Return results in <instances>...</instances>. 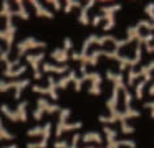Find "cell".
I'll list each match as a JSON object with an SVG mask.
<instances>
[{
    "label": "cell",
    "mask_w": 154,
    "mask_h": 148,
    "mask_svg": "<svg viewBox=\"0 0 154 148\" xmlns=\"http://www.w3.org/2000/svg\"><path fill=\"white\" fill-rule=\"evenodd\" d=\"M106 79L113 82V91H111V97L106 100V107L109 114H114V112H118L119 92L126 87V82H124V76L121 72H114L113 69H106Z\"/></svg>",
    "instance_id": "6da1fadb"
},
{
    "label": "cell",
    "mask_w": 154,
    "mask_h": 148,
    "mask_svg": "<svg viewBox=\"0 0 154 148\" xmlns=\"http://www.w3.org/2000/svg\"><path fill=\"white\" fill-rule=\"evenodd\" d=\"M141 117V110L137 109H129V110H118L114 114H109V115H100L98 120L104 125H113L116 122H128L129 118H139Z\"/></svg>",
    "instance_id": "7a4b0ae2"
},
{
    "label": "cell",
    "mask_w": 154,
    "mask_h": 148,
    "mask_svg": "<svg viewBox=\"0 0 154 148\" xmlns=\"http://www.w3.org/2000/svg\"><path fill=\"white\" fill-rule=\"evenodd\" d=\"M38 48H47V43L37 39L35 36H27V38L17 43V59H22L23 56H27L30 49H38Z\"/></svg>",
    "instance_id": "3957f363"
},
{
    "label": "cell",
    "mask_w": 154,
    "mask_h": 148,
    "mask_svg": "<svg viewBox=\"0 0 154 148\" xmlns=\"http://www.w3.org/2000/svg\"><path fill=\"white\" fill-rule=\"evenodd\" d=\"M61 107L58 104H51L48 99L45 97H40L37 100V109L33 110V118L37 122H40L42 118H43V114H57V112H60Z\"/></svg>",
    "instance_id": "277c9868"
},
{
    "label": "cell",
    "mask_w": 154,
    "mask_h": 148,
    "mask_svg": "<svg viewBox=\"0 0 154 148\" xmlns=\"http://www.w3.org/2000/svg\"><path fill=\"white\" fill-rule=\"evenodd\" d=\"M25 58H27L28 66L33 69V77H35V79H42V77H43V74H42V71H40V66L43 64L45 53L42 51V53H37V54H32V53H28Z\"/></svg>",
    "instance_id": "5b68a950"
},
{
    "label": "cell",
    "mask_w": 154,
    "mask_h": 148,
    "mask_svg": "<svg viewBox=\"0 0 154 148\" xmlns=\"http://www.w3.org/2000/svg\"><path fill=\"white\" fill-rule=\"evenodd\" d=\"M32 91H33V92H37V94H47V95H50V99H51V100H58L57 81H55V77H53V76H48V86H47V87L35 84L33 87H32Z\"/></svg>",
    "instance_id": "8992f818"
},
{
    "label": "cell",
    "mask_w": 154,
    "mask_h": 148,
    "mask_svg": "<svg viewBox=\"0 0 154 148\" xmlns=\"http://www.w3.org/2000/svg\"><path fill=\"white\" fill-rule=\"evenodd\" d=\"M50 135H51V123L47 122L43 125V135L38 141H28L27 148H47L48 147V140H50Z\"/></svg>",
    "instance_id": "52a82bcc"
},
{
    "label": "cell",
    "mask_w": 154,
    "mask_h": 148,
    "mask_svg": "<svg viewBox=\"0 0 154 148\" xmlns=\"http://www.w3.org/2000/svg\"><path fill=\"white\" fill-rule=\"evenodd\" d=\"M58 123H57V132H55V135H57V138H60L61 135H63V127L68 123V117L71 115V110L68 107L61 109L60 112H58Z\"/></svg>",
    "instance_id": "ba28073f"
},
{
    "label": "cell",
    "mask_w": 154,
    "mask_h": 148,
    "mask_svg": "<svg viewBox=\"0 0 154 148\" xmlns=\"http://www.w3.org/2000/svg\"><path fill=\"white\" fill-rule=\"evenodd\" d=\"M103 133H104V137H106V148H119L118 147V141H116L118 130H114L113 127H109V125H104Z\"/></svg>",
    "instance_id": "9c48e42d"
},
{
    "label": "cell",
    "mask_w": 154,
    "mask_h": 148,
    "mask_svg": "<svg viewBox=\"0 0 154 148\" xmlns=\"http://www.w3.org/2000/svg\"><path fill=\"white\" fill-rule=\"evenodd\" d=\"M0 16L5 18V26L14 25V10H12L10 2H2L0 3Z\"/></svg>",
    "instance_id": "30bf717a"
},
{
    "label": "cell",
    "mask_w": 154,
    "mask_h": 148,
    "mask_svg": "<svg viewBox=\"0 0 154 148\" xmlns=\"http://www.w3.org/2000/svg\"><path fill=\"white\" fill-rule=\"evenodd\" d=\"M30 5L35 8V15L40 16V18H48V20L55 18V13L51 12V10H48L45 5H42L40 2H37V0H32Z\"/></svg>",
    "instance_id": "8fae6325"
},
{
    "label": "cell",
    "mask_w": 154,
    "mask_h": 148,
    "mask_svg": "<svg viewBox=\"0 0 154 148\" xmlns=\"http://www.w3.org/2000/svg\"><path fill=\"white\" fill-rule=\"evenodd\" d=\"M90 82L91 84H90V89H88L90 95H100L101 94V82H103V77H101L100 72H93Z\"/></svg>",
    "instance_id": "7c38bea8"
},
{
    "label": "cell",
    "mask_w": 154,
    "mask_h": 148,
    "mask_svg": "<svg viewBox=\"0 0 154 148\" xmlns=\"http://www.w3.org/2000/svg\"><path fill=\"white\" fill-rule=\"evenodd\" d=\"M96 5V3L93 2V0H90V2H86L85 5L80 7V16H78V22L81 23V25H90V16H88V12H90V8H93V7Z\"/></svg>",
    "instance_id": "4fadbf2b"
},
{
    "label": "cell",
    "mask_w": 154,
    "mask_h": 148,
    "mask_svg": "<svg viewBox=\"0 0 154 148\" xmlns=\"http://www.w3.org/2000/svg\"><path fill=\"white\" fill-rule=\"evenodd\" d=\"M75 79H76V71L75 69H70V71L66 72V76H63V77H60L57 81V89H66L70 84H73Z\"/></svg>",
    "instance_id": "5bb4252c"
},
{
    "label": "cell",
    "mask_w": 154,
    "mask_h": 148,
    "mask_svg": "<svg viewBox=\"0 0 154 148\" xmlns=\"http://www.w3.org/2000/svg\"><path fill=\"white\" fill-rule=\"evenodd\" d=\"M17 16V18L20 20H30V12L27 10V7H25V2H22V0H18V2H15V10H14V18Z\"/></svg>",
    "instance_id": "9a60e30c"
},
{
    "label": "cell",
    "mask_w": 154,
    "mask_h": 148,
    "mask_svg": "<svg viewBox=\"0 0 154 148\" xmlns=\"http://www.w3.org/2000/svg\"><path fill=\"white\" fill-rule=\"evenodd\" d=\"M70 71L66 64L63 66H58V64H53V62H43V72H48V74H66Z\"/></svg>",
    "instance_id": "2e32d148"
},
{
    "label": "cell",
    "mask_w": 154,
    "mask_h": 148,
    "mask_svg": "<svg viewBox=\"0 0 154 148\" xmlns=\"http://www.w3.org/2000/svg\"><path fill=\"white\" fill-rule=\"evenodd\" d=\"M81 140H83V143L90 145V143H96V147H100L101 143H103V135L98 133V132H86V133L81 137Z\"/></svg>",
    "instance_id": "e0dca14e"
},
{
    "label": "cell",
    "mask_w": 154,
    "mask_h": 148,
    "mask_svg": "<svg viewBox=\"0 0 154 148\" xmlns=\"http://www.w3.org/2000/svg\"><path fill=\"white\" fill-rule=\"evenodd\" d=\"M51 59H53V61H57V62H61V66H63L65 62L70 59V53L65 51L63 48H57V49H53V51H51Z\"/></svg>",
    "instance_id": "ac0fdd59"
},
{
    "label": "cell",
    "mask_w": 154,
    "mask_h": 148,
    "mask_svg": "<svg viewBox=\"0 0 154 148\" xmlns=\"http://www.w3.org/2000/svg\"><path fill=\"white\" fill-rule=\"evenodd\" d=\"M152 71H154V61H149L147 64H144L137 72H139V77H143V81L149 82L151 79H152Z\"/></svg>",
    "instance_id": "d6986e66"
},
{
    "label": "cell",
    "mask_w": 154,
    "mask_h": 148,
    "mask_svg": "<svg viewBox=\"0 0 154 148\" xmlns=\"http://www.w3.org/2000/svg\"><path fill=\"white\" fill-rule=\"evenodd\" d=\"M28 86H30V79H17L15 81V100H20L25 87H28Z\"/></svg>",
    "instance_id": "ffe728a7"
},
{
    "label": "cell",
    "mask_w": 154,
    "mask_h": 148,
    "mask_svg": "<svg viewBox=\"0 0 154 148\" xmlns=\"http://www.w3.org/2000/svg\"><path fill=\"white\" fill-rule=\"evenodd\" d=\"M141 38V28L137 25H133V26H129V28L126 30V41H128V45L129 43H133V41H137V39Z\"/></svg>",
    "instance_id": "44dd1931"
},
{
    "label": "cell",
    "mask_w": 154,
    "mask_h": 148,
    "mask_svg": "<svg viewBox=\"0 0 154 148\" xmlns=\"http://www.w3.org/2000/svg\"><path fill=\"white\" fill-rule=\"evenodd\" d=\"M27 107H28V100H22L20 104L17 105V109H15V112H17V117H18V122H27V120H28Z\"/></svg>",
    "instance_id": "7402d4cb"
},
{
    "label": "cell",
    "mask_w": 154,
    "mask_h": 148,
    "mask_svg": "<svg viewBox=\"0 0 154 148\" xmlns=\"http://www.w3.org/2000/svg\"><path fill=\"white\" fill-rule=\"evenodd\" d=\"M0 110H2V114H4V115H5V117H7L10 122H18L17 112H15V110H12V109L8 107L7 104H2V105H0Z\"/></svg>",
    "instance_id": "603a6c76"
},
{
    "label": "cell",
    "mask_w": 154,
    "mask_h": 148,
    "mask_svg": "<svg viewBox=\"0 0 154 148\" xmlns=\"http://www.w3.org/2000/svg\"><path fill=\"white\" fill-rule=\"evenodd\" d=\"M14 138H15V135L12 133V132H8V128L4 125L2 115H0V140H7V141H10V140H14Z\"/></svg>",
    "instance_id": "cb8c5ba5"
},
{
    "label": "cell",
    "mask_w": 154,
    "mask_h": 148,
    "mask_svg": "<svg viewBox=\"0 0 154 148\" xmlns=\"http://www.w3.org/2000/svg\"><path fill=\"white\" fill-rule=\"evenodd\" d=\"M137 79H139V72H137L134 68H129V71H128V84H126V87H133V86H136Z\"/></svg>",
    "instance_id": "d4e9b609"
},
{
    "label": "cell",
    "mask_w": 154,
    "mask_h": 148,
    "mask_svg": "<svg viewBox=\"0 0 154 148\" xmlns=\"http://www.w3.org/2000/svg\"><path fill=\"white\" fill-rule=\"evenodd\" d=\"M123 97H124V110L133 109V107H131V104H133V94L129 92V89H128V87L123 89Z\"/></svg>",
    "instance_id": "484cf974"
},
{
    "label": "cell",
    "mask_w": 154,
    "mask_h": 148,
    "mask_svg": "<svg viewBox=\"0 0 154 148\" xmlns=\"http://www.w3.org/2000/svg\"><path fill=\"white\" fill-rule=\"evenodd\" d=\"M25 72H27V66H25V64H20L17 69H14V71H12L10 74L7 76V77H8V79H18L20 76H23Z\"/></svg>",
    "instance_id": "4316f807"
},
{
    "label": "cell",
    "mask_w": 154,
    "mask_h": 148,
    "mask_svg": "<svg viewBox=\"0 0 154 148\" xmlns=\"http://www.w3.org/2000/svg\"><path fill=\"white\" fill-rule=\"evenodd\" d=\"M121 10V5L119 3H114V5H104L100 8V13H113V15H116V12H119Z\"/></svg>",
    "instance_id": "83f0119b"
},
{
    "label": "cell",
    "mask_w": 154,
    "mask_h": 148,
    "mask_svg": "<svg viewBox=\"0 0 154 148\" xmlns=\"http://www.w3.org/2000/svg\"><path fill=\"white\" fill-rule=\"evenodd\" d=\"M81 7V2H76V0H68V2H65V7H63V12L65 13H71L73 12V8H80Z\"/></svg>",
    "instance_id": "f1b7e54d"
},
{
    "label": "cell",
    "mask_w": 154,
    "mask_h": 148,
    "mask_svg": "<svg viewBox=\"0 0 154 148\" xmlns=\"http://www.w3.org/2000/svg\"><path fill=\"white\" fill-rule=\"evenodd\" d=\"M146 84H147V82L143 81V79H141V81L136 84V99H137V100H143V97H144V87H146Z\"/></svg>",
    "instance_id": "f546056e"
},
{
    "label": "cell",
    "mask_w": 154,
    "mask_h": 148,
    "mask_svg": "<svg viewBox=\"0 0 154 148\" xmlns=\"http://www.w3.org/2000/svg\"><path fill=\"white\" fill-rule=\"evenodd\" d=\"M121 123V127H119V130H121V133L123 135H131V133H134V127L131 123H128V122H119Z\"/></svg>",
    "instance_id": "4dcf8cb0"
},
{
    "label": "cell",
    "mask_w": 154,
    "mask_h": 148,
    "mask_svg": "<svg viewBox=\"0 0 154 148\" xmlns=\"http://www.w3.org/2000/svg\"><path fill=\"white\" fill-rule=\"evenodd\" d=\"M152 41H154V33L147 31L146 35H141V43H143V46L152 45Z\"/></svg>",
    "instance_id": "1f68e13d"
},
{
    "label": "cell",
    "mask_w": 154,
    "mask_h": 148,
    "mask_svg": "<svg viewBox=\"0 0 154 148\" xmlns=\"http://www.w3.org/2000/svg\"><path fill=\"white\" fill-rule=\"evenodd\" d=\"M144 13L147 15L146 20H149V22L154 23V3H147V5L144 7Z\"/></svg>",
    "instance_id": "d6a6232c"
},
{
    "label": "cell",
    "mask_w": 154,
    "mask_h": 148,
    "mask_svg": "<svg viewBox=\"0 0 154 148\" xmlns=\"http://www.w3.org/2000/svg\"><path fill=\"white\" fill-rule=\"evenodd\" d=\"M83 127V122H73V123H66L63 127V133L65 132H73V130H78V128Z\"/></svg>",
    "instance_id": "836d02e7"
},
{
    "label": "cell",
    "mask_w": 154,
    "mask_h": 148,
    "mask_svg": "<svg viewBox=\"0 0 154 148\" xmlns=\"http://www.w3.org/2000/svg\"><path fill=\"white\" fill-rule=\"evenodd\" d=\"M118 141V147H126V148H136V141L131 140V138H126V140H116Z\"/></svg>",
    "instance_id": "e575fe53"
},
{
    "label": "cell",
    "mask_w": 154,
    "mask_h": 148,
    "mask_svg": "<svg viewBox=\"0 0 154 148\" xmlns=\"http://www.w3.org/2000/svg\"><path fill=\"white\" fill-rule=\"evenodd\" d=\"M28 137H42L43 135V127H40V125H37V127L30 128V130L27 132Z\"/></svg>",
    "instance_id": "d590c367"
},
{
    "label": "cell",
    "mask_w": 154,
    "mask_h": 148,
    "mask_svg": "<svg viewBox=\"0 0 154 148\" xmlns=\"http://www.w3.org/2000/svg\"><path fill=\"white\" fill-rule=\"evenodd\" d=\"M63 49H65V51H68V53L73 51V41H71V39L68 38V36L63 39Z\"/></svg>",
    "instance_id": "8d00e7d4"
},
{
    "label": "cell",
    "mask_w": 154,
    "mask_h": 148,
    "mask_svg": "<svg viewBox=\"0 0 154 148\" xmlns=\"http://www.w3.org/2000/svg\"><path fill=\"white\" fill-rule=\"evenodd\" d=\"M103 20H104V16L101 15V13H98V15L93 16V20H91V25H93V26H98L101 22H103Z\"/></svg>",
    "instance_id": "74e56055"
},
{
    "label": "cell",
    "mask_w": 154,
    "mask_h": 148,
    "mask_svg": "<svg viewBox=\"0 0 154 148\" xmlns=\"http://www.w3.org/2000/svg\"><path fill=\"white\" fill-rule=\"evenodd\" d=\"M80 140H81V135H80V133H75V135H73V138H71V143H70V147H73V148H78V143H80Z\"/></svg>",
    "instance_id": "f35d334b"
},
{
    "label": "cell",
    "mask_w": 154,
    "mask_h": 148,
    "mask_svg": "<svg viewBox=\"0 0 154 148\" xmlns=\"http://www.w3.org/2000/svg\"><path fill=\"white\" fill-rule=\"evenodd\" d=\"M68 140H58V141H55L53 143V147L55 148H68Z\"/></svg>",
    "instance_id": "ab89813d"
},
{
    "label": "cell",
    "mask_w": 154,
    "mask_h": 148,
    "mask_svg": "<svg viewBox=\"0 0 154 148\" xmlns=\"http://www.w3.org/2000/svg\"><path fill=\"white\" fill-rule=\"evenodd\" d=\"M144 109L151 110V118H154V100L152 102H144Z\"/></svg>",
    "instance_id": "60d3db41"
},
{
    "label": "cell",
    "mask_w": 154,
    "mask_h": 148,
    "mask_svg": "<svg viewBox=\"0 0 154 148\" xmlns=\"http://www.w3.org/2000/svg\"><path fill=\"white\" fill-rule=\"evenodd\" d=\"M48 3H50L55 10H61V2H58V0H51V2H48Z\"/></svg>",
    "instance_id": "b9f144b4"
},
{
    "label": "cell",
    "mask_w": 154,
    "mask_h": 148,
    "mask_svg": "<svg viewBox=\"0 0 154 148\" xmlns=\"http://www.w3.org/2000/svg\"><path fill=\"white\" fill-rule=\"evenodd\" d=\"M147 92H149V95H154V82H152V86L147 89Z\"/></svg>",
    "instance_id": "7bdbcfd3"
},
{
    "label": "cell",
    "mask_w": 154,
    "mask_h": 148,
    "mask_svg": "<svg viewBox=\"0 0 154 148\" xmlns=\"http://www.w3.org/2000/svg\"><path fill=\"white\" fill-rule=\"evenodd\" d=\"M4 148H17V145H15V143H12V145H8V147H4Z\"/></svg>",
    "instance_id": "ee69618b"
},
{
    "label": "cell",
    "mask_w": 154,
    "mask_h": 148,
    "mask_svg": "<svg viewBox=\"0 0 154 148\" xmlns=\"http://www.w3.org/2000/svg\"><path fill=\"white\" fill-rule=\"evenodd\" d=\"M83 148H101V147H83Z\"/></svg>",
    "instance_id": "f6af8a7d"
},
{
    "label": "cell",
    "mask_w": 154,
    "mask_h": 148,
    "mask_svg": "<svg viewBox=\"0 0 154 148\" xmlns=\"http://www.w3.org/2000/svg\"><path fill=\"white\" fill-rule=\"evenodd\" d=\"M2 51H4V48H2V45H0V53H2Z\"/></svg>",
    "instance_id": "bcb514c9"
}]
</instances>
